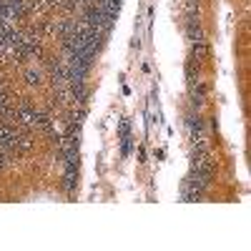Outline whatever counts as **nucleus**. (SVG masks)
<instances>
[{"mask_svg": "<svg viewBox=\"0 0 251 251\" xmlns=\"http://www.w3.org/2000/svg\"><path fill=\"white\" fill-rule=\"evenodd\" d=\"M113 23H116V18H113V15H108V13H103L98 5H91V8L86 10V25H91V28L100 30L103 35H108V33H111Z\"/></svg>", "mask_w": 251, "mask_h": 251, "instance_id": "nucleus-1", "label": "nucleus"}, {"mask_svg": "<svg viewBox=\"0 0 251 251\" xmlns=\"http://www.w3.org/2000/svg\"><path fill=\"white\" fill-rule=\"evenodd\" d=\"M188 96H191V103L199 108L203 106V98H206V86L199 80V78H191L188 80Z\"/></svg>", "mask_w": 251, "mask_h": 251, "instance_id": "nucleus-2", "label": "nucleus"}, {"mask_svg": "<svg viewBox=\"0 0 251 251\" xmlns=\"http://www.w3.org/2000/svg\"><path fill=\"white\" fill-rule=\"evenodd\" d=\"M186 131H188V136H191L194 141L201 138V133H203V121H201L199 113H188V116H186Z\"/></svg>", "mask_w": 251, "mask_h": 251, "instance_id": "nucleus-3", "label": "nucleus"}, {"mask_svg": "<svg viewBox=\"0 0 251 251\" xmlns=\"http://www.w3.org/2000/svg\"><path fill=\"white\" fill-rule=\"evenodd\" d=\"M186 35L191 43H199V40H203V33H201V25H199V18L194 13H188V20H186Z\"/></svg>", "mask_w": 251, "mask_h": 251, "instance_id": "nucleus-4", "label": "nucleus"}, {"mask_svg": "<svg viewBox=\"0 0 251 251\" xmlns=\"http://www.w3.org/2000/svg\"><path fill=\"white\" fill-rule=\"evenodd\" d=\"M206 53H208V48H206V43H203V40L194 43V50H191V63H194V66H201V63H203V58H206Z\"/></svg>", "mask_w": 251, "mask_h": 251, "instance_id": "nucleus-5", "label": "nucleus"}, {"mask_svg": "<svg viewBox=\"0 0 251 251\" xmlns=\"http://www.w3.org/2000/svg\"><path fill=\"white\" fill-rule=\"evenodd\" d=\"M103 13H108V15H118V10H121V0H98V3H96Z\"/></svg>", "mask_w": 251, "mask_h": 251, "instance_id": "nucleus-6", "label": "nucleus"}, {"mask_svg": "<svg viewBox=\"0 0 251 251\" xmlns=\"http://www.w3.org/2000/svg\"><path fill=\"white\" fill-rule=\"evenodd\" d=\"M25 83H28V86H40V71L28 68L25 71Z\"/></svg>", "mask_w": 251, "mask_h": 251, "instance_id": "nucleus-7", "label": "nucleus"}]
</instances>
